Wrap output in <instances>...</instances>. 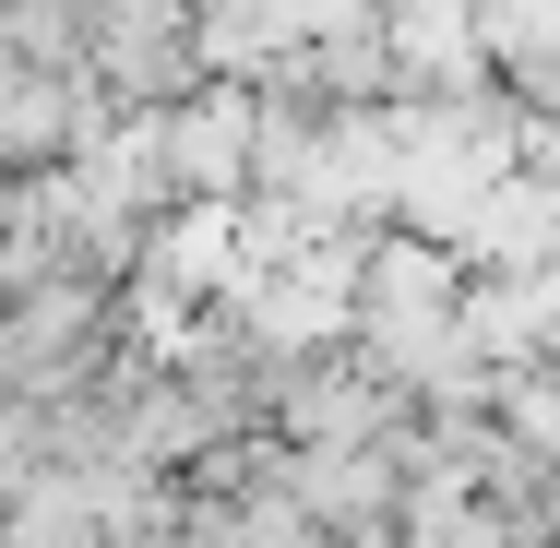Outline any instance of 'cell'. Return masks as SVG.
Listing matches in <instances>:
<instances>
[{"label":"cell","instance_id":"3957f363","mask_svg":"<svg viewBox=\"0 0 560 548\" xmlns=\"http://www.w3.org/2000/svg\"><path fill=\"white\" fill-rule=\"evenodd\" d=\"M406 418H418V406H406V394H382L358 358H299V370L275 382L262 441H287V453H382Z\"/></svg>","mask_w":560,"mask_h":548},{"label":"cell","instance_id":"6da1fadb","mask_svg":"<svg viewBox=\"0 0 560 548\" xmlns=\"http://www.w3.org/2000/svg\"><path fill=\"white\" fill-rule=\"evenodd\" d=\"M465 263H453L442 238H406V226H370V250H358V323H346V358L382 382V394H430L453 370H477L465 358Z\"/></svg>","mask_w":560,"mask_h":548},{"label":"cell","instance_id":"8992f818","mask_svg":"<svg viewBox=\"0 0 560 548\" xmlns=\"http://www.w3.org/2000/svg\"><path fill=\"white\" fill-rule=\"evenodd\" d=\"M489 430H501L525 465H537V477H549V465H560V358L501 370V382H489Z\"/></svg>","mask_w":560,"mask_h":548},{"label":"cell","instance_id":"7a4b0ae2","mask_svg":"<svg viewBox=\"0 0 560 548\" xmlns=\"http://www.w3.org/2000/svg\"><path fill=\"white\" fill-rule=\"evenodd\" d=\"M119 370V287L96 275H36L0 299V406L12 418H48L72 394H96Z\"/></svg>","mask_w":560,"mask_h":548},{"label":"cell","instance_id":"277c9868","mask_svg":"<svg viewBox=\"0 0 560 548\" xmlns=\"http://www.w3.org/2000/svg\"><path fill=\"white\" fill-rule=\"evenodd\" d=\"M275 489L299 501V525L323 548H394V525H406V465L394 453H287L275 441Z\"/></svg>","mask_w":560,"mask_h":548},{"label":"cell","instance_id":"5b68a950","mask_svg":"<svg viewBox=\"0 0 560 548\" xmlns=\"http://www.w3.org/2000/svg\"><path fill=\"white\" fill-rule=\"evenodd\" d=\"M250 108H262L250 84H191L179 108H155L179 203H250Z\"/></svg>","mask_w":560,"mask_h":548}]
</instances>
